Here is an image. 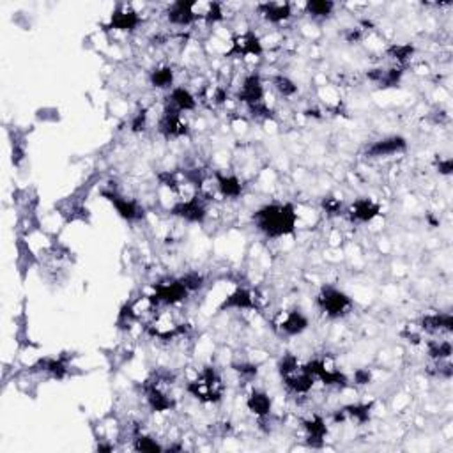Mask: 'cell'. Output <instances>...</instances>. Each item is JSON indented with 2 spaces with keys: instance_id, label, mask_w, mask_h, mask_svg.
<instances>
[{
  "instance_id": "obj_1",
  "label": "cell",
  "mask_w": 453,
  "mask_h": 453,
  "mask_svg": "<svg viewBox=\"0 0 453 453\" xmlns=\"http://www.w3.org/2000/svg\"><path fill=\"white\" fill-rule=\"evenodd\" d=\"M298 213L292 204H266L253 213V225L257 226V231L271 240L292 234Z\"/></svg>"
},
{
  "instance_id": "obj_2",
  "label": "cell",
  "mask_w": 453,
  "mask_h": 453,
  "mask_svg": "<svg viewBox=\"0 0 453 453\" xmlns=\"http://www.w3.org/2000/svg\"><path fill=\"white\" fill-rule=\"evenodd\" d=\"M278 372L283 385L291 389L292 393L307 395L315 383V377L308 372L307 365H301V361L294 354H285L278 361Z\"/></svg>"
},
{
  "instance_id": "obj_3",
  "label": "cell",
  "mask_w": 453,
  "mask_h": 453,
  "mask_svg": "<svg viewBox=\"0 0 453 453\" xmlns=\"http://www.w3.org/2000/svg\"><path fill=\"white\" fill-rule=\"evenodd\" d=\"M223 380L214 367L202 368L195 379L188 383V391L193 397L205 404H214L223 397Z\"/></svg>"
},
{
  "instance_id": "obj_4",
  "label": "cell",
  "mask_w": 453,
  "mask_h": 453,
  "mask_svg": "<svg viewBox=\"0 0 453 453\" xmlns=\"http://www.w3.org/2000/svg\"><path fill=\"white\" fill-rule=\"evenodd\" d=\"M317 307L331 319H340L349 313V310L352 308V300L340 289L328 285L322 287V291L317 296Z\"/></svg>"
},
{
  "instance_id": "obj_5",
  "label": "cell",
  "mask_w": 453,
  "mask_h": 453,
  "mask_svg": "<svg viewBox=\"0 0 453 453\" xmlns=\"http://www.w3.org/2000/svg\"><path fill=\"white\" fill-rule=\"evenodd\" d=\"M308 372L312 374L315 379L322 380L326 386H344L347 383L346 376L340 372V368H337L333 358L329 356H321V358H313L307 363Z\"/></svg>"
},
{
  "instance_id": "obj_6",
  "label": "cell",
  "mask_w": 453,
  "mask_h": 453,
  "mask_svg": "<svg viewBox=\"0 0 453 453\" xmlns=\"http://www.w3.org/2000/svg\"><path fill=\"white\" fill-rule=\"evenodd\" d=\"M103 197L107 198V200L116 207L117 214H119L122 220H126V222H140V220L146 216V211H144V207H142L137 200L120 195L117 190H105V192H103Z\"/></svg>"
},
{
  "instance_id": "obj_7",
  "label": "cell",
  "mask_w": 453,
  "mask_h": 453,
  "mask_svg": "<svg viewBox=\"0 0 453 453\" xmlns=\"http://www.w3.org/2000/svg\"><path fill=\"white\" fill-rule=\"evenodd\" d=\"M170 213L188 223H204L205 216H207L205 198H202L198 193L190 198H183L172 207Z\"/></svg>"
},
{
  "instance_id": "obj_8",
  "label": "cell",
  "mask_w": 453,
  "mask_h": 453,
  "mask_svg": "<svg viewBox=\"0 0 453 453\" xmlns=\"http://www.w3.org/2000/svg\"><path fill=\"white\" fill-rule=\"evenodd\" d=\"M190 294L188 287L184 285L183 280H167V282H159L158 285L154 287V296L153 301L158 307L161 305H177L181 301L186 300V296Z\"/></svg>"
},
{
  "instance_id": "obj_9",
  "label": "cell",
  "mask_w": 453,
  "mask_h": 453,
  "mask_svg": "<svg viewBox=\"0 0 453 453\" xmlns=\"http://www.w3.org/2000/svg\"><path fill=\"white\" fill-rule=\"evenodd\" d=\"M273 326L278 333L285 335V337H296L308 328V319L300 310H285V312H278L274 315Z\"/></svg>"
},
{
  "instance_id": "obj_10",
  "label": "cell",
  "mask_w": 453,
  "mask_h": 453,
  "mask_svg": "<svg viewBox=\"0 0 453 453\" xmlns=\"http://www.w3.org/2000/svg\"><path fill=\"white\" fill-rule=\"evenodd\" d=\"M158 129L163 137L179 138L184 137V135L188 133V125L184 122L183 114H181V112L174 110V108L165 105V108H163V116L161 119H159Z\"/></svg>"
},
{
  "instance_id": "obj_11",
  "label": "cell",
  "mask_w": 453,
  "mask_h": 453,
  "mask_svg": "<svg viewBox=\"0 0 453 453\" xmlns=\"http://www.w3.org/2000/svg\"><path fill=\"white\" fill-rule=\"evenodd\" d=\"M407 149V142L404 137H386L380 140L374 142L367 147L365 154L368 158H386V156H393V154H400Z\"/></svg>"
},
{
  "instance_id": "obj_12",
  "label": "cell",
  "mask_w": 453,
  "mask_h": 453,
  "mask_svg": "<svg viewBox=\"0 0 453 453\" xmlns=\"http://www.w3.org/2000/svg\"><path fill=\"white\" fill-rule=\"evenodd\" d=\"M237 98H240V101L244 103V105H246L248 108L264 103V86H262L261 77L255 73H252L244 78Z\"/></svg>"
},
{
  "instance_id": "obj_13",
  "label": "cell",
  "mask_w": 453,
  "mask_h": 453,
  "mask_svg": "<svg viewBox=\"0 0 453 453\" xmlns=\"http://www.w3.org/2000/svg\"><path fill=\"white\" fill-rule=\"evenodd\" d=\"M167 18L172 25H192L198 18L197 2H184V0L174 2V4H170V8L167 9Z\"/></svg>"
},
{
  "instance_id": "obj_14",
  "label": "cell",
  "mask_w": 453,
  "mask_h": 453,
  "mask_svg": "<svg viewBox=\"0 0 453 453\" xmlns=\"http://www.w3.org/2000/svg\"><path fill=\"white\" fill-rule=\"evenodd\" d=\"M379 211H380L379 204L374 202L372 198H358V200H354L349 207H347L346 213L351 222L368 223L376 218L377 214H379Z\"/></svg>"
},
{
  "instance_id": "obj_15",
  "label": "cell",
  "mask_w": 453,
  "mask_h": 453,
  "mask_svg": "<svg viewBox=\"0 0 453 453\" xmlns=\"http://www.w3.org/2000/svg\"><path fill=\"white\" fill-rule=\"evenodd\" d=\"M140 25V16L131 5L120 4L117 5V9L112 13L110 18V25L108 29H116V30H125V32H131L137 27Z\"/></svg>"
},
{
  "instance_id": "obj_16",
  "label": "cell",
  "mask_w": 453,
  "mask_h": 453,
  "mask_svg": "<svg viewBox=\"0 0 453 453\" xmlns=\"http://www.w3.org/2000/svg\"><path fill=\"white\" fill-rule=\"evenodd\" d=\"M231 55H261L262 53V43L261 39L257 38L253 32H244V34L237 36L232 41V50L229 51Z\"/></svg>"
},
{
  "instance_id": "obj_17",
  "label": "cell",
  "mask_w": 453,
  "mask_h": 453,
  "mask_svg": "<svg viewBox=\"0 0 453 453\" xmlns=\"http://www.w3.org/2000/svg\"><path fill=\"white\" fill-rule=\"evenodd\" d=\"M259 13L266 22L282 23L292 16V8L287 2H264L259 5Z\"/></svg>"
},
{
  "instance_id": "obj_18",
  "label": "cell",
  "mask_w": 453,
  "mask_h": 453,
  "mask_svg": "<svg viewBox=\"0 0 453 453\" xmlns=\"http://www.w3.org/2000/svg\"><path fill=\"white\" fill-rule=\"evenodd\" d=\"M165 105L174 108V110L181 112V114H184V112L195 110L197 99H195V96H193L188 89H184V87H174V89L170 90V94H168Z\"/></svg>"
},
{
  "instance_id": "obj_19",
  "label": "cell",
  "mask_w": 453,
  "mask_h": 453,
  "mask_svg": "<svg viewBox=\"0 0 453 453\" xmlns=\"http://www.w3.org/2000/svg\"><path fill=\"white\" fill-rule=\"evenodd\" d=\"M257 301L253 298L252 292L248 289H235L229 298H225V301L222 303L220 310H250V308H255Z\"/></svg>"
},
{
  "instance_id": "obj_20",
  "label": "cell",
  "mask_w": 453,
  "mask_h": 453,
  "mask_svg": "<svg viewBox=\"0 0 453 453\" xmlns=\"http://www.w3.org/2000/svg\"><path fill=\"white\" fill-rule=\"evenodd\" d=\"M214 183H216V192L225 198H237L243 193V183L235 176H225L216 172Z\"/></svg>"
},
{
  "instance_id": "obj_21",
  "label": "cell",
  "mask_w": 453,
  "mask_h": 453,
  "mask_svg": "<svg viewBox=\"0 0 453 453\" xmlns=\"http://www.w3.org/2000/svg\"><path fill=\"white\" fill-rule=\"evenodd\" d=\"M246 406H248V409L252 411L253 415L266 418V416L271 415L273 402H271V397L266 393V391H262V389H253L252 393L248 395Z\"/></svg>"
},
{
  "instance_id": "obj_22",
  "label": "cell",
  "mask_w": 453,
  "mask_h": 453,
  "mask_svg": "<svg viewBox=\"0 0 453 453\" xmlns=\"http://www.w3.org/2000/svg\"><path fill=\"white\" fill-rule=\"evenodd\" d=\"M422 329L428 333H450L452 331V315L450 313H432L422 319Z\"/></svg>"
},
{
  "instance_id": "obj_23",
  "label": "cell",
  "mask_w": 453,
  "mask_h": 453,
  "mask_svg": "<svg viewBox=\"0 0 453 453\" xmlns=\"http://www.w3.org/2000/svg\"><path fill=\"white\" fill-rule=\"evenodd\" d=\"M303 428L307 432L308 443L312 446H321L322 441H324L326 434H328V428H326L324 419L319 418V416H312L303 422Z\"/></svg>"
},
{
  "instance_id": "obj_24",
  "label": "cell",
  "mask_w": 453,
  "mask_h": 453,
  "mask_svg": "<svg viewBox=\"0 0 453 453\" xmlns=\"http://www.w3.org/2000/svg\"><path fill=\"white\" fill-rule=\"evenodd\" d=\"M402 77V71L398 68H389V69H372L368 71V80H372L379 87L386 89V87H395L398 86Z\"/></svg>"
},
{
  "instance_id": "obj_25",
  "label": "cell",
  "mask_w": 453,
  "mask_h": 453,
  "mask_svg": "<svg viewBox=\"0 0 453 453\" xmlns=\"http://www.w3.org/2000/svg\"><path fill=\"white\" fill-rule=\"evenodd\" d=\"M305 9L315 20H324V18H329L333 14L335 2H329V0H312V2L305 4Z\"/></svg>"
},
{
  "instance_id": "obj_26",
  "label": "cell",
  "mask_w": 453,
  "mask_h": 453,
  "mask_svg": "<svg viewBox=\"0 0 453 453\" xmlns=\"http://www.w3.org/2000/svg\"><path fill=\"white\" fill-rule=\"evenodd\" d=\"M151 83L156 89H170L174 83V71L170 66H161V68L154 69L151 73Z\"/></svg>"
},
{
  "instance_id": "obj_27",
  "label": "cell",
  "mask_w": 453,
  "mask_h": 453,
  "mask_svg": "<svg viewBox=\"0 0 453 453\" xmlns=\"http://www.w3.org/2000/svg\"><path fill=\"white\" fill-rule=\"evenodd\" d=\"M428 354L437 361H445L452 356V344L448 340H434L428 344Z\"/></svg>"
},
{
  "instance_id": "obj_28",
  "label": "cell",
  "mask_w": 453,
  "mask_h": 453,
  "mask_svg": "<svg viewBox=\"0 0 453 453\" xmlns=\"http://www.w3.org/2000/svg\"><path fill=\"white\" fill-rule=\"evenodd\" d=\"M273 86L278 90V94H282L283 98H291L298 92V86L291 78L283 77V75H278V77L273 78Z\"/></svg>"
},
{
  "instance_id": "obj_29",
  "label": "cell",
  "mask_w": 453,
  "mask_h": 453,
  "mask_svg": "<svg viewBox=\"0 0 453 453\" xmlns=\"http://www.w3.org/2000/svg\"><path fill=\"white\" fill-rule=\"evenodd\" d=\"M133 448L138 450V452H161V450H165L158 441L149 436H142V434H138L133 439Z\"/></svg>"
},
{
  "instance_id": "obj_30",
  "label": "cell",
  "mask_w": 453,
  "mask_h": 453,
  "mask_svg": "<svg viewBox=\"0 0 453 453\" xmlns=\"http://www.w3.org/2000/svg\"><path fill=\"white\" fill-rule=\"evenodd\" d=\"M413 51L415 50H413V47H409V44H395V47L389 48L388 53L393 57L397 62H406V60L413 55Z\"/></svg>"
},
{
  "instance_id": "obj_31",
  "label": "cell",
  "mask_w": 453,
  "mask_h": 453,
  "mask_svg": "<svg viewBox=\"0 0 453 453\" xmlns=\"http://www.w3.org/2000/svg\"><path fill=\"white\" fill-rule=\"evenodd\" d=\"M322 209L329 214V216H337V214H342L344 204L342 200H338L335 197H324L322 200Z\"/></svg>"
},
{
  "instance_id": "obj_32",
  "label": "cell",
  "mask_w": 453,
  "mask_h": 453,
  "mask_svg": "<svg viewBox=\"0 0 453 453\" xmlns=\"http://www.w3.org/2000/svg\"><path fill=\"white\" fill-rule=\"evenodd\" d=\"M234 370L243 380H253L257 377V367L252 363H237L234 365Z\"/></svg>"
},
{
  "instance_id": "obj_33",
  "label": "cell",
  "mask_w": 453,
  "mask_h": 453,
  "mask_svg": "<svg viewBox=\"0 0 453 453\" xmlns=\"http://www.w3.org/2000/svg\"><path fill=\"white\" fill-rule=\"evenodd\" d=\"M146 126H147V112L142 110V112H138L137 116H135V119H133L131 128H133V131H144Z\"/></svg>"
},
{
  "instance_id": "obj_34",
  "label": "cell",
  "mask_w": 453,
  "mask_h": 453,
  "mask_svg": "<svg viewBox=\"0 0 453 453\" xmlns=\"http://www.w3.org/2000/svg\"><path fill=\"white\" fill-rule=\"evenodd\" d=\"M439 172H443V174H446V176H448V174H452V159L446 158L445 161L439 163Z\"/></svg>"
},
{
  "instance_id": "obj_35",
  "label": "cell",
  "mask_w": 453,
  "mask_h": 453,
  "mask_svg": "<svg viewBox=\"0 0 453 453\" xmlns=\"http://www.w3.org/2000/svg\"><path fill=\"white\" fill-rule=\"evenodd\" d=\"M356 380H358L359 385H367L368 380H370V374L359 370V372H356Z\"/></svg>"
}]
</instances>
